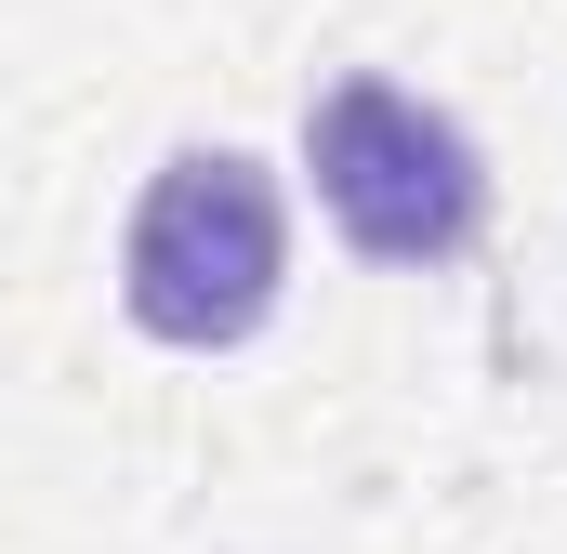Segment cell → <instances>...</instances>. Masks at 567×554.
Returning a JSON list of instances; mask_svg holds the SVG:
<instances>
[{"label": "cell", "instance_id": "cell-2", "mask_svg": "<svg viewBox=\"0 0 567 554\" xmlns=\"http://www.w3.org/2000/svg\"><path fill=\"white\" fill-rule=\"evenodd\" d=\"M317 198L343 212V238H357L370 265H435V252L475 238L488 172H475L462 120H435L423 93L343 80V93L317 106Z\"/></svg>", "mask_w": 567, "mask_h": 554}, {"label": "cell", "instance_id": "cell-1", "mask_svg": "<svg viewBox=\"0 0 567 554\" xmlns=\"http://www.w3.org/2000/svg\"><path fill=\"white\" fill-rule=\"evenodd\" d=\"M120 277H133V317L158 343H238L278 304V185L251 158H225V145L172 158L133 212Z\"/></svg>", "mask_w": 567, "mask_h": 554}]
</instances>
